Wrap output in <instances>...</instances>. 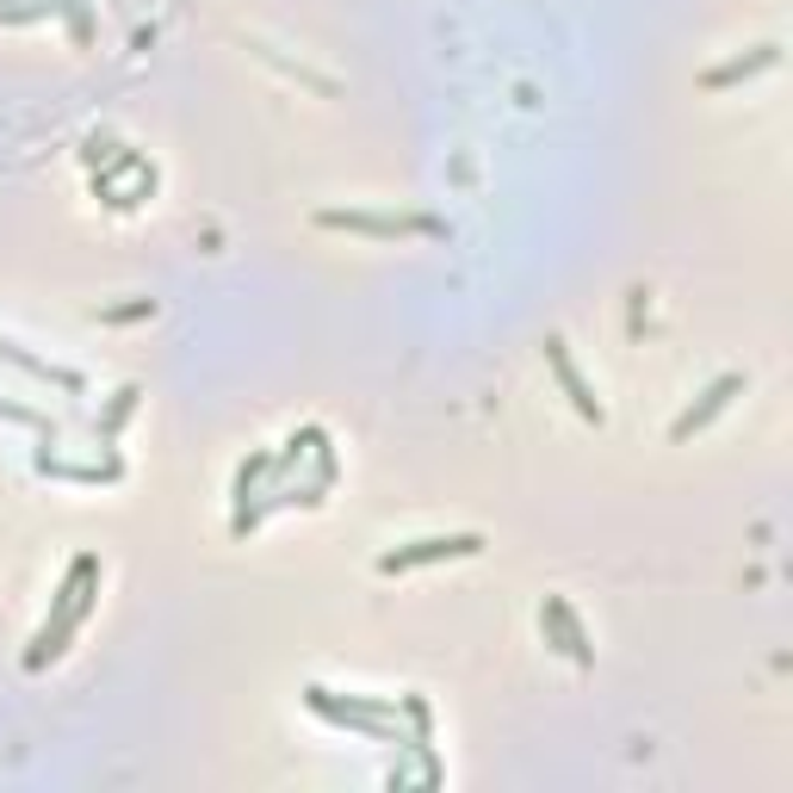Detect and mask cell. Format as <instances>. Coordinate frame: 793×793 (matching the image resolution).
Instances as JSON below:
<instances>
[{
  "mask_svg": "<svg viewBox=\"0 0 793 793\" xmlns=\"http://www.w3.org/2000/svg\"><path fill=\"white\" fill-rule=\"evenodd\" d=\"M731 390H744V378H719L713 390H707V397H700V409H688V416H676V440H688L700 428V421L707 416H719V409L731 404Z\"/></svg>",
  "mask_w": 793,
  "mask_h": 793,
  "instance_id": "obj_2",
  "label": "cell"
},
{
  "mask_svg": "<svg viewBox=\"0 0 793 793\" xmlns=\"http://www.w3.org/2000/svg\"><path fill=\"white\" fill-rule=\"evenodd\" d=\"M545 359L559 366V378H564V390H571V397H576V409H583V416H595V421H602V404H595V397H589V385L576 378V366H571V354H564V342H552V347H545Z\"/></svg>",
  "mask_w": 793,
  "mask_h": 793,
  "instance_id": "obj_3",
  "label": "cell"
},
{
  "mask_svg": "<svg viewBox=\"0 0 793 793\" xmlns=\"http://www.w3.org/2000/svg\"><path fill=\"white\" fill-rule=\"evenodd\" d=\"M471 552H483L478 533H452V540H416L409 552H385V571H409V564H435V559H471Z\"/></svg>",
  "mask_w": 793,
  "mask_h": 793,
  "instance_id": "obj_1",
  "label": "cell"
}]
</instances>
